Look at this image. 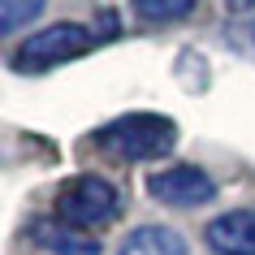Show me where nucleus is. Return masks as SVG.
Listing matches in <instances>:
<instances>
[{"mask_svg":"<svg viewBox=\"0 0 255 255\" xmlns=\"http://www.w3.org/2000/svg\"><path fill=\"white\" fill-rule=\"evenodd\" d=\"M203 242L216 255H255V208H229L203 225Z\"/></svg>","mask_w":255,"mask_h":255,"instance_id":"5","label":"nucleus"},{"mask_svg":"<svg viewBox=\"0 0 255 255\" xmlns=\"http://www.w3.org/2000/svg\"><path fill=\"white\" fill-rule=\"evenodd\" d=\"M91 48V30L78 26V22H52V26L35 30L17 43L13 52V69L17 74H39V69H52V65H65L74 56H82Z\"/></svg>","mask_w":255,"mask_h":255,"instance_id":"3","label":"nucleus"},{"mask_svg":"<svg viewBox=\"0 0 255 255\" xmlns=\"http://www.w3.org/2000/svg\"><path fill=\"white\" fill-rule=\"evenodd\" d=\"M117 255H186V238L173 225H138L126 234Z\"/></svg>","mask_w":255,"mask_h":255,"instance_id":"6","label":"nucleus"},{"mask_svg":"<svg viewBox=\"0 0 255 255\" xmlns=\"http://www.w3.org/2000/svg\"><path fill=\"white\" fill-rule=\"evenodd\" d=\"M147 195L169 208H199V203L216 199V182L199 164H169L147 177Z\"/></svg>","mask_w":255,"mask_h":255,"instance_id":"4","label":"nucleus"},{"mask_svg":"<svg viewBox=\"0 0 255 255\" xmlns=\"http://www.w3.org/2000/svg\"><path fill=\"white\" fill-rule=\"evenodd\" d=\"M30 234H35V242L48 247L52 255H100L95 234H87V229H69V225H61V221H35Z\"/></svg>","mask_w":255,"mask_h":255,"instance_id":"7","label":"nucleus"},{"mask_svg":"<svg viewBox=\"0 0 255 255\" xmlns=\"http://www.w3.org/2000/svg\"><path fill=\"white\" fill-rule=\"evenodd\" d=\"M117 208H121L117 186L100 173H78L56 190V221L69 229H87L91 234V229L108 225L117 216Z\"/></svg>","mask_w":255,"mask_h":255,"instance_id":"2","label":"nucleus"},{"mask_svg":"<svg viewBox=\"0 0 255 255\" xmlns=\"http://www.w3.org/2000/svg\"><path fill=\"white\" fill-rule=\"evenodd\" d=\"M130 9L143 22H177L195 9V0H130Z\"/></svg>","mask_w":255,"mask_h":255,"instance_id":"9","label":"nucleus"},{"mask_svg":"<svg viewBox=\"0 0 255 255\" xmlns=\"http://www.w3.org/2000/svg\"><path fill=\"white\" fill-rule=\"evenodd\" d=\"M43 4H48V0H0V30L13 35V30L30 26V22L43 13Z\"/></svg>","mask_w":255,"mask_h":255,"instance_id":"8","label":"nucleus"},{"mask_svg":"<svg viewBox=\"0 0 255 255\" xmlns=\"http://www.w3.org/2000/svg\"><path fill=\"white\" fill-rule=\"evenodd\" d=\"M229 13H255V0H225Z\"/></svg>","mask_w":255,"mask_h":255,"instance_id":"10","label":"nucleus"},{"mask_svg":"<svg viewBox=\"0 0 255 255\" xmlns=\"http://www.w3.org/2000/svg\"><path fill=\"white\" fill-rule=\"evenodd\" d=\"M95 147L113 160H160L177 147V126L160 113H126L95 130Z\"/></svg>","mask_w":255,"mask_h":255,"instance_id":"1","label":"nucleus"}]
</instances>
